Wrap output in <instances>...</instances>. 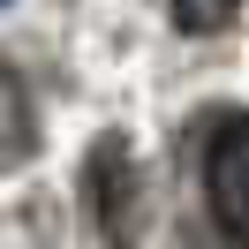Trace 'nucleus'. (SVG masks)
Instances as JSON below:
<instances>
[{
	"label": "nucleus",
	"mask_w": 249,
	"mask_h": 249,
	"mask_svg": "<svg viewBox=\"0 0 249 249\" xmlns=\"http://www.w3.org/2000/svg\"><path fill=\"white\" fill-rule=\"evenodd\" d=\"M83 204H91L98 234H106L113 249L136 242V159H128L121 136H98L91 159H83Z\"/></svg>",
	"instance_id": "nucleus-1"
},
{
	"label": "nucleus",
	"mask_w": 249,
	"mask_h": 249,
	"mask_svg": "<svg viewBox=\"0 0 249 249\" xmlns=\"http://www.w3.org/2000/svg\"><path fill=\"white\" fill-rule=\"evenodd\" d=\"M204 196H212V219H219V227H227L234 242H249V121H242V113L219 121V136H212Z\"/></svg>",
	"instance_id": "nucleus-2"
},
{
	"label": "nucleus",
	"mask_w": 249,
	"mask_h": 249,
	"mask_svg": "<svg viewBox=\"0 0 249 249\" xmlns=\"http://www.w3.org/2000/svg\"><path fill=\"white\" fill-rule=\"evenodd\" d=\"M31 143H38V106L16 68H0V174H16L31 159Z\"/></svg>",
	"instance_id": "nucleus-3"
},
{
	"label": "nucleus",
	"mask_w": 249,
	"mask_h": 249,
	"mask_svg": "<svg viewBox=\"0 0 249 249\" xmlns=\"http://www.w3.org/2000/svg\"><path fill=\"white\" fill-rule=\"evenodd\" d=\"M234 8H242V0H174V23H181L189 38H204V31H219V23H234Z\"/></svg>",
	"instance_id": "nucleus-4"
},
{
	"label": "nucleus",
	"mask_w": 249,
	"mask_h": 249,
	"mask_svg": "<svg viewBox=\"0 0 249 249\" xmlns=\"http://www.w3.org/2000/svg\"><path fill=\"white\" fill-rule=\"evenodd\" d=\"M0 8H8V0H0Z\"/></svg>",
	"instance_id": "nucleus-5"
}]
</instances>
